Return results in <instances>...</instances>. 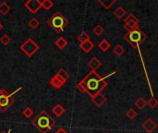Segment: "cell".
Here are the masks:
<instances>
[{
    "label": "cell",
    "mask_w": 158,
    "mask_h": 133,
    "mask_svg": "<svg viewBox=\"0 0 158 133\" xmlns=\"http://www.w3.org/2000/svg\"><path fill=\"white\" fill-rule=\"evenodd\" d=\"M107 86L106 78H102L96 71L89 72L77 85L80 92L86 93L89 96L94 97L101 94Z\"/></svg>",
    "instance_id": "6da1fadb"
},
{
    "label": "cell",
    "mask_w": 158,
    "mask_h": 133,
    "mask_svg": "<svg viewBox=\"0 0 158 133\" xmlns=\"http://www.w3.org/2000/svg\"><path fill=\"white\" fill-rule=\"evenodd\" d=\"M31 124L41 133H47L56 125V120L46 112L41 111L35 118L31 121Z\"/></svg>",
    "instance_id": "7a4b0ae2"
},
{
    "label": "cell",
    "mask_w": 158,
    "mask_h": 133,
    "mask_svg": "<svg viewBox=\"0 0 158 133\" xmlns=\"http://www.w3.org/2000/svg\"><path fill=\"white\" fill-rule=\"evenodd\" d=\"M133 48L139 49L140 45L145 42L147 39L146 34L143 32V30H141L139 27L136 29H133L130 31H127L126 34L123 37Z\"/></svg>",
    "instance_id": "3957f363"
},
{
    "label": "cell",
    "mask_w": 158,
    "mask_h": 133,
    "mask_svg": "<svg viewBox=\"0 0 158 133\" xmlns=\"http://www.w3.org/2000/svg\"><path fill=\"white\" fill-rule=\"evenodd\" d=\"M47 24L53 30H55L56 32H62L68 26L69 20L62 13L57 11L47 20Z\"/></svg>",
    "instance_id": "277c9868"
},
{
    "label": "cell",
    "mask_w": 158,
    "mask_h": 133,
    "mask_svg": "<svg viewBox=\"0 0 158 133\" xmlns=\"http://www.w3.org/2000/svg\"><path fill=\"white\" fill-rule=\"evenodd\" d=\"M19 90H21V88H19L16 92H14L10 94H6L4 90H1V92H0V111L2 113L6 112L9 108V106L13 104V102H14L13 95Z\"/></svg>",
    "instance_id": "5b68a950"
},
{
    "label": "cell",
    "mask_w": 158,
    "mask_h": 133,
    "mask_svg": "<svg viewBox=\"0 0 158 133\" xmlns=\"http://www.w3.org/2000/svg\"><path fill=\"white\" fill-rule=\"evenodd\" d=\"M39 48V45L31 38L27 39L19 47V49L29 57L32 56L36 52H38Z\"/></svg>",
    "instance_id": "8992f818"
},
{
    "label": "cell",
    "mask_w": 158,
    "mask_h": 133,
    "mask_svg": "<svg viewBox=\"0 0 158 133\" xmlns=\"http://www.w3.org/2000/svg\"><path fill=\"white\" fill-rule=\"evenodd\" d=\"M138 27H139V19L136 18L134 14L132 13L129 14L124 19V26H123L124 30H126V31H130Z\"/></svg>",
    "instance_id": "52a82bcc"
},
{
    "label": "cell",
    "mask_w": 158,
    "mask_h": 133,
    "mask_svg": "<svg viewBox=\"0 0 158 133\" xmlns=\"http://www.w3.org/2000/svg\"><path fill=\"white\" fill-rule=\"evenodd\" d=\"M24 6L32 14H36L42 7V1L40 0H28L24 3Z\"/></svg>",
    "instance_id": "ba28073f"
},
{
    "label": "cell",
    "mask_w": 158,
    "mask_h": 133,
    "mask_svg": "<svg viewBox=\"0 0 158 133\" xmlns=\"http://www.w3.org/2000/svg\"><path fill=\"white\" fill-rule=\"evenodd\" d=\"M142 128L143 129V131H145L147 133H153L156 131V129L157 128V125L152 118H147L143 123Z\"/></svg>",
    "instance_id": "9c48e42d"
},
{
    "label": "cell",
    "mask_w": 158,
    "mask_h": 133,
    "mask_svg": "<svg viewBox=\"0 0 158 133\" xmlns=\"http://www.w3.org/2000/svg\"><path fill=\"white\" fill-rule=\"evenodd\" d=\"M91 99H92V102L94 104V106H96L97 107H102L107 102L106 97L102 94H98L95 96L92 97Z\"/></svg>",
    "instance_id": "30bf717a"
},
{
    "label": "cell",
    "mask_w": 158,
    "mask_h": 133,
    "mask_svg": "<svg viewBox=\"0 0 158 133\" xmlns=\"http://www.w3.org/2000/svg\"><path fill=\"white\" fill-rule=\"evenodd\" d=\"M80 47H81V49L84 53L88 54V53H90V52L94 49V43H93V42L91 41V39H90V40H87V41H85V42L80 44Z\"/></svg>",
    "instance_id": "8fae6325"
},
{
    "label": "cell",
    "mask_w": 158,
    "mask_h": 133,
    "mask_svg": "<svg viewBox=\"0 0 158 133\" xmlns=\"http://www.w3.org/2000/svg\"><path fill=\"white\" fill-rule=\"evenodd\" d=\"M102 66V62L99 60V58H97L96 56L93 57L89 62H88V67L91 69L92 71H96L100 67Z\"/></svg>",
    "instance_id": "7c38bea8"
},
{
    "label": "cell",
    "mask_w": 158,
    "mask_h": 133,
    "mask_svg": "<svg viewBox=\"0 0 158 133\" xmlns=\"http://www.w3.org/2000/svg\"><path fill=\"white\" fill-rule=\"evenodd\" d=\"M49 82H50L51 86H53V87L56 88V89H59V88H61V87L65 84V82H64L57 75H55V76L49 81Z\"/></svg>",
    "instance_id": "4fadbf2b"
},
{
    "label": "cell",
    "mask_w": 158,
    "mask_h": 133,
    "mask_svg": "<svg viewBox=\"0 0 158 133\" xmlns=\"http://www.w3.org/2000/svg\"><path fill=\"white\" fill-rule=\"evenodd\" d=\"M52 113H53L56 117L59 118V117H61V116L65 113V109H64V107H63L61 105L57 104V105H56V106L53 107Z\"/></svg>",
    "instance_id": "5bb4252c"
},
{
    "label": "cell",
    "mask_w": 158,
    "mask_h": 133,
    "mask_svg": "<svg viewBox=\"0 0 158 133\" xmlns=\"http://www.w3.org/2000/svg\"><path fill=\"white\" fill-rule=\"evenodd\" d=\"M55 44L56 45V47H58L59 49H64L68 46V41L64 38V37H59L56 40Z\"/></svg>",
    "instance_id": "9a60e30c"
},
{
    "label": "cell",
    "mask_w": 158,
    "mask_h": 133,
    "mask_svg": "<svg viewBox=\"0 0 158 133\" xmlns=\"http://www.w3.org/2000/svg\"><path fill=\"white\" fill-rule=\"evenodd\" d=\"M126 13H127V11H126V9L123 7V6H118L115 10H114V15L118 19H121L125 15H126Z\"/></svg>",
    "instance_id": "2e32d148"
},
{
    "label": "cell",
    "mask_w": 158,
    "mask_h": 133,
    "mask_svg": "<svg viewBox=\"0 0 158 133\" xmlns=\"http://www.w3.org/2000/svg\"><path fill=\"white\" fill-rule=\"evenodd\" d=\"M135 106L137 107V108H139L140 110H143L145 107H146V106H147V101L144 99V98H143V97H139L136 101H135Z\"/></svg>",
    "instance_id": "e0dca14e"
},
{
    "label": "cell",
    "mask_w": 158,
    "mask_h": 133,
    "mask_svg": "<svg viewBox=\"0 0 158 133\" xmlns=\"http://www.w3.org/2000/svg\"><path fill=\"white\" fill-rule=\"evenodd\" d=\"M98 3L106 9H109L114 4L117 3L116 0H98Z\"/></svg>",
    "instance_id": "ac0fdd59"
},
{
    "label": "cell",
    "mask_w": 158,
    "mask_h": 133,
    "mask_svg": "<svg viewBox=\"0 0 158 133\" xmlns=\"http://www.w3.org/2000/svg\"><path fill=\"white\" fill-rule=\"evenodd\" d=\"M110 47H111V44H110V43L106 39H103L100 42V44H98V48L100 50H102L103 52H106Z\"/></svg>",
    "instance_id": "d6986e66"
},
{
    "label": "cell",
    "mask_w": 158,
    "mask_h": 133,
    "mask_svg": "<svg viewBox=\"0 0 158 133\" xmlns=\"http://www.w3.org/2000/svg\"><path fill=\"white\" fill-rule=\"evenodd\" d=\"M125 51H126V50H125V47H124L123 45H121L120 44H117V45L113 48L114 54H115L116 56H121L122 55H124Z\"/></svg>",
    "instance_id": "ffe728a7"
},
{
    "label": "cell",
    "mask_w": 158,
    "mask_h": 133,
    "mask_svg": "<svg viewBox=\"0 0 158 133\" xmlns=\"http://www.w3.org/2000/svg\"><path fill=\"white\" fill-rule=\"evenodd\" d=\"M56 75H57L65 83H66V81L69 80V74L65 70V69H60L57 72H56Z\"/></svg>",
    "instance_id": "44dd1931"
},
{
    "label": "cell",
    "mask_w": 158,
    "mask_h": 133,
    "mask_svg": "<svg viewBox=\"0 0 158 133\" xmlns=\"http://www.w3.org/2000/svg\"><path fill=\"white\" fill-rule=\"evenodd\" d=\"M10 6L6 3V2H2L0 4V13L2 15H6L9 11H10Z\"/></svg>",
    "instance_id": "7402d4cb"
},
{
    "label": "cell",
    "mask_w": 158,
    "mask_h": 133,
    "mask_svg": "<svg viewBox=\"0 0 158 133\" xmlns=\"http://www.w3.org/2000/svg\"><path fill=\"white\" fill-rule=\"evenodd\" d=\"M54 6V3L51 0H44L42 1V8L44 10H49Z\"/></svg>",
    "instance_id": "603a6c76"
},
{
    "label": "cell",
    "mask_w": 158,
    "mask_h": 133,
    "mask_svg": "<svg viewBox=\"0 0 158 133\" xmlns=\"http://www.w3.org/2000/svg\"><path fill=\"white\" fill-rule=\"evenodd\" d=\"M93 31L95 33V35H97V36H100V35H102V34L104 33V31H105V29H104V27H103L102 25H100V24H97V25H95V26H94V28L93 29Z\"/></svg>",
    "instance_id": "cb8c5ba5"
},
{
    "label": "cell",
    "mask_w": 158,
    "mask_h": 133,
    "mask_svg": "<svg viewBox=\"0 0 158 133\" xmlns=\"http://www.w3.org/2000/svg\"><path fill=\"white\" fill-rule=\"evenodd\" d=\"M78 41L81 44V43H83V42H85V41H87V40H90V36H89V34L86 32V31H82V32H81L80 34H79V36H78Z\"/></svg>",
    "instance_id": "d4e9b609"
},
{
    "label": "cell",
    "mask_w": 158,
    "mask_h": 133,
    "mask_svg": "<svg viewBox=\"0 0 158 133\" xmlns=\"http://www.w3.org/2000/svg\"><path fill=\"white\" fill-rule=\"evenodd\" d=\"M126 116H127V118H130V119H134V118L138 116V113L136 112L135 109L130 108V109L126 112Z\"/></svg>",
    "instance_id": "484cf974"
},
{
    "label": "cell",
    "mask_w": 158,
    "mask_h": 133,
    "mask_svg": "<svg viewBox=\"0 0 158 133\" xmlns=\"http://www.w3.org/2000/svg\"><path fill=\"white\" fill-rule=\"evenodd\" d=\"M147 106L151 108V109H155L158 106V101L155 97H151L148 101H147Z\"/></svg>",
    "instance_id": "4316f807"
},
{
    "label": "cell",
    "mask_w": 158,
    "mask_h": 133,
    "mask_svg": "<svg viewBox=\"0 0 158 133\" xmlns=\"http://www.w3.org/2000/svg\"><path fill=\"white\" fill-rule=\"evenodd\" d=\"M29 26L32 29H36L37 27L40 26V21L36 18H31L29 21Z\"/></svg>",
    "instance_id": "83f0119b"
},
{
    "label": "cell",
    "mask_w": 158,
    "mask_h": 133,
    "mask_svg": "<svg viewBox=\"0 0 158 133\" xmlns=\"http://www.w3.org/2000/svg\"><path fill=\"white\" fill-rule=\"evenodd\" d=\"M22 115L26 118H30L32 117L33 115V110L31 107H26L23 111H22Z\"/></svg>",
    "instance_id": "f1b7e54d"
},
{
    "label": "cell",
    "mask_w": 158,
    "mask_h": 133,
    "mask_svg": "<svg viewBox=\"0 0 158 133\" xmlns=\"http://www.w3.org/2000/svg\"><path fill=\"white\" fill-rule=\"evenodd\" d=\"M10 42H11V39H10V37H9L8 35H6V34L2 35L1 38H0V43H1L3 45H7Z\"/></svg>",
    "instance_id": "f546056e"
},
{
    "label": "cell",
    "mask_w": 158,
    "mask_h": 133,
    "mask_svg": "<svg viewBox=\"0 0 158 133\" xmlns=\"http://www.w3.org/2000/svg\"><path fill=\"white\" fill-rule=\"evenodd\" d=\"M55 133H68V131L64 128H59L58 130H56V131Z\"/></svg>",
    "instance_id": "4dcf8cb0"
},
{
    "label": "cell",
    "mask_w": 158,
    "mask_h": 133,
    "mask_svg": "<svg viewBox=\"0 0 158 133\" xmlns=\"http://www.w3.org/2000/svg\"><path fill=\"white\" fill-rule=\"evenodd\" d=\"M2 29H3V25H2V24H1V22H0V31H1Z\"/></svg>",
    "instance_id": "1f68e13d"
},
{
    "label": "cell",
    "mask_w": 158,
    "mask_h": 133,
    "mask_svg": "<svg viewBox=\"0 0 158 133\" xmlns=\"http://www.w3.org/2000/svg\"><path fill=\"white\" fill-rule=\"evenodd\" d=\"M10 132H11V130H8L6 132H2V133H10Z\"/></svg>",
    "instance_id": "d6a6232c"
},
{
    "label": "cell",
    "mask_w": 158,
    "mask_h": 133,
    "mask_svg": "<svg viewBox=\"0 0 158 133\" xmlns=\"http://www.w3.org/2000/svg\"><path fill=\"white\" fill-rule=\"evenodd\" d=\"M0 92H1V89H0Z\"/></svg>",
    "instance_id": "836d02e7"
},
{
    "label": "cell",
    "mask_w": 158,
    "mask_h": 133,
    "mask_svg": "<svg viewBox=\"0 0 158 133\" xmlns=\"http://www.w3.org/2000/svg\"><path fill=\"white\" fill-rule=\"evenodd\" d=\"M106 133H109V132H106Z\"/></svg>",
    "instance_id": "e575fe53"
}]
</instances>
